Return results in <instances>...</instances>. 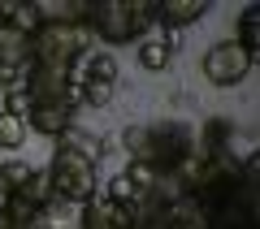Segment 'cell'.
Returning a JSON list of instances; mask_svg holds the SVG:
<instances>
[{"label": "cell", "mask_w": 260, "mask_h": 229, "mask_svg": "<svg viewBox=\"0 0 260 229\" xmlns=\"http://www.w3.org/2000/svg\"><path fill=\"white\" fill-rule=\"evenodd\" d=\"M152 22H156V0H91L87 9V30L104 44L143 39Z\"/></svg>", "instance_id": "obj_1"}, {"label": "cell", "mask_w": 260, "mask_h": 229, "mask_svg": "<svg viewBox=\"0 0 260 229\" xmlns=\"http://www.w3.org/2000/svg\"><path fill=\"white\" fill-rule=\"evenodd\" d=\"M87 52H95V35L87 30V22H44L30 35V65L74 73Z\"/></svg>", "instance_id": "obj_2"}, {"label": "cell", "mask_w": 260, "mask_h": 229, "mask_svg": "<svg viewBox=\"0 0 260 229\" xmlns=\"http://www.w3.org/2000/svg\"><path fill=\"white\" fill-rule=\"evenodd\" d=\"M48 177H52V195L61 203H91L95 190H100V165H91V160L74 156V151H61L56 147L52 165H48Z\"/></svg>", "instance_id": "obj_3"}, {"label": "cell", "mask_w": 260, "mask_h": 229, "mask_svg": "<svg viewBox=\"0 0 260 229\" xmlns=\"http://www.w3.org/2000/svg\"><path fill=\"white\" fill-rule=\"evenodd\" d=\"M148 134H152V169L156 173H174L186 156H195V130L186 121L165 117L156 126H148Z\"/></svg>", "instance_id": "obj_4"}, {"label": "cell", "mask_w": 260, "mask_h": 229, "mask_svg": "<svg viewBox=\"0 0 260 229\" xmlns=\"http://www.w3.org/2000/svg\"><path fill=\"white\" fill-rule=\"evenodd\" d=\"M251 65H256V56H247L234 39H221V44H213L204 52V61H200V69H204V78L213 87H221V91H230V87H239L243 78L251 73Z\"/></svg>", "instance_id": "obj_5"}, {"label": "cell", "mask_w": 260, "mask_h": 229, "mask_svg": "<svg viewBox=\"0 0 260 229\" xmlns=\"http://www.w3.org/2000/svg\"><path fill=\"white\" fill-rule=\"evenodd\" d=\"M204 13H208V0H156V22L174 35L191 22H200Z\"/></svg>", "instance_id": "obj_6"}, {"label": "cell", "mask_w": 260, "mask_h": 229, "mask_svg": "<svg viewBox=\"0 0 260 229\" xmlns=\"http://www.w3.org/2000/svg\"><path fill=\"white\" fill-rule=\"evenodd\" d=\"M56 147H61V151H74V156H83V160H91V165H100V160L109 156V143H104L100 134H91V130H83V126H70L61 138H56Z\"/></svg>", "instance_id": "obj_7"}, {"label": "cell", "mask_w": 260, "mask_h": 229, "mask_svg": "<svg viewBox=\"0 0 260 229\" xmlns=\"http://www.w3.org/2000/svg\"><path fill=\"white\" fill-rule=\"evenodd\" d=\"M26 126L35 130V134H48V138H61L65 130L74 126V112L65 108V104H35L26 117Z\"/></svg>", "instance_id": "obj_8"}, {"label": "cell", "mask_w": 260, "mask_h": 229, "mask_svg": "<svg viewBox=\"0 0 260 229\" xmlns=\"http://www.w3.org/2000/svg\"><path fill=\"white\" fill-rule=\"evenodd\" d=\"M165 220H169V229H208V212H204V203L195 199V195L174 199L165 208Z\"/></svg>", "instance_id": "obj_9"}, {"label": "cell", "mask_w": 260, "mask_h": 229, "mask_svg": "<svg viewBox=\"0 0 260 229\" xmlns=\"http://www.w3.org/2000/svg\"><path fill=\"white\" fill-rule=\"evenodd\" d=\"M0 69H30V39L5 22L0 26Z\"/></svg>", "instance_id": "obj_10"}, {"label": "cell", "mask_w": 260, "mask_h": 229, "mask_svg": "<svg viewBox=\"0 0 260 229\" xmlns=\"http://www.w3.org/2000/svg\"><path fill=\"white\" fill-rule=\"evenodd\" d=\"M78 69H83L78 83H113L117 87V78H121V65H117L113 52H87L83 61H78Z\"/></svg>", "instance_id": "obj_11"}, {"label": "cell", "mask_w": 260, "mask_h": 229, "mask_svg": "<svg viewBox=\"0 0 260 229\" xmlns=\"http://www.w3.org/2000/svg\"><path fill=\"white\" fill-rule=\"evenodd\" d=\"M13 195H22V203H30L35 212H52V203H56V195H52V177H48V169H30L26 186H22V190H13Z\"/></svg>", "instance_id": "obj_12"}, {"label": "cell", "mask_w": 260, "mask_h": 229, "mask_svg": "<svg viewBox=\"0 0 260 229\" xmlns=\"http://www.w3.org/2000/svg\"><path fill=\"white\" fill-rule=\"evenodd\" d=\"M91 0H35L39 22H87Z\"/></svg>", "instance_id": "obj_13"}, {"label": "cell", "mask_w": 260, "mask_h": 229, "mask_svg": "<svg viewBox=\"0 0 260 229\" xmlns=\"http://www.w3.org/2000/svg\"><path fill=\"white\" fill-rule=\"evenodd\" d=\"M234 44H239L247 56H256V48H260V5H247V9L239 13V26H234Z\"/></svg>", "instance_id": "obj_14"}, {"label": "cell", "mask_w": 260, "mask_h": 229, "mask_svg": "<svg viewBox=\"0 0 260 229\" xmlns=\"http://www.w3.org/2000/svg\"><path fill=\"white\" fill-rule=\"evenodd\" d=\"M121 147H126V156L135 160V165H152V134H148V126H126L121 130Z\"/></svg>", "instance_id": "obj_15"}, {"label": "cell", "mask_w": 260, "mask_h": 229, "mask_svg": "<svg viewBox=\"0 0 260 229\" xmlns=\"http://www.w3.org/2000/svg\"><path fill=\"white\" fill-rule=\"evenodd\" d=\"M78 229H121V225H113V203L109 199H91V203H83V225Z\"/></svg>", "instance_id": "obj_16"}, {"label": "cell", "mask_w": 260, "mask_h": 229, "mask_svg": "<svg viewBox=\"0 0 260 229\" xmlns=\"http://www.w3.org/2000/svg\"><path fill=\"white\" fill-rule=\"evenodd\" d=\"M104 199L117 203V208H130V203L139 199V190L130 186V177H126V173H117V177H109V182H104Z\"/></svg>", "instance_id": "obj_17"}, {"label": "cell", "mask_w": 260, "mask_h": 229, "mask_svg": "<svg viewBox=\"0 0 260 229\" xmlns=\"http://www.w3.org/2000/svg\"><path fill=\"white\" fill-rule=\"evenodd\" d=\"M22 143H26V121L0 112V147H5V151H18Z\"/></svg>", "instance_id": "obj_18"}, {"label": "cell", "mask_w": 260, "mask_h": 229, "mask_svg": "<svg viewBox=\"0 0 260 229\" xmlns=\"http://www.w3.org/2000/svg\"><path fill=\"white\" fill-rule=\"evenodd\" d=\"M169 61H174V52H169L160 39H148V44L139 48V65H143V69H152V73H160Z\"/></svg>", "instance_id": "obj_19"}, {"label": "cell", "mask_w": 260, "mask_h": 229, "mask_svg": "<svg viewBox=\"0 0 260 229\" xmlns=\"http://www.w3.org/2000/svg\"><path fill=\"white\" fill-rule=\"evenodd\" d=\"M26 177H30V165H26V160H9V165H0V186H5L9 195L22 190Z\"/></svg>", "instance_id": "obj_20"}, {"label": "cell", "mask_w": 260, "mask_h": 229, "mask_svg": "<svg viewBox=\"0 0 260 229\" xmlns=\"http://www.w3.org/2000/svg\"><path fill=\"white\" fill-rule=\"evenodd\" d=\"M9 26L18 30V35H26V39L44 26V22H39V13H35V0H30V5H22V0H18V13L9 18Z\"/></svg>", "instance_id": "obj_21"}, {"label": "cell", "mask_w": 260, "mask_h": 229, "mask_svg": "<svg viewBox=\"0 0 260 229\" xmlns=\"http://www.w3.org/2000/svg\"><path fill=\"white\" fill-rule=\"evenodd\" d=\"M78 87H83V104H95V108H104V104L117 95L113 83H78Z\"/></svg>", "instance_id": "obj_22"}, {"label": "cell", "mask_w": 260, "mask_h": 229, "mask_svg": "<svg viewBox=\"0 0 260 229\" xmlns=\"http://www.w3.org/2000/svg\"><path fill=\"white\" fill-rule=\"evenodd\" d=\"M121 173L130 177V186H135L139 195H143V190H152V182H156V169H152V165H135V160H130Z\"/></svg>", "instance_id": "obj_23"}, {"label": "cell", "mask_w": 260, "mask_h": 229, "mask_svg": "<svg viewBox=\"0 0 260 229\" xmlns=\"http://www.w3.org/2000/svg\"><path fill=\"white\" fill-rule=\"evenodd\" d=\"M0 229H18V225L9 220V212H5V208H0Z\"/></svg>", "instance_id": "obj_24"}]
</instances>
